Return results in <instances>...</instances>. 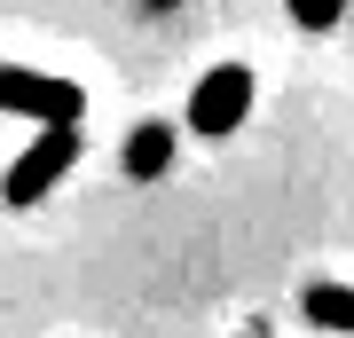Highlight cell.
Listing matches in <instances>:
<instances>
[{
    "mask_svg": "<svg viewBox=\"0 0 354 338\" xmlns=\"http://www.w3.org/2000/svg\"><path fill=\"white\" fill-rule=\"evenodd\" d=\"M252 63H213V71L189 87V126L197 134H236L244 111H252Z\"/></svg>",
    "mask_w": 354,
    "mask_h": 338,
    "instance_id": "cell-3",
    "label": "cell"
},
{
    "mask_svg": "<svg viewBox=\"0 0 354 338\" xmlns=\"http://www.w3.org/2000/svg\"><path fill=\"white\" fill-rule=\"evenodd\" d=\"M339 16H346V0H291V24L299 32H330Z\"/></svg>",
    "mask_w": 354,
    "mask_h": 338,
    "instance_id": "cell-6",
    "label": "cell"
},
{
    "mask_svg": "<svg viewBox=\"0 0 354 338\" xmlns=\"http://www.w3.org/2000/svg\"><path fill=\"white\" fill-rule=\"evenodd\" d=\"M165 165H174V126H134V134H127V173L134 181H158Z\"/></svg>",
    "mask_w": 354,
    "mask_h": 338,
    "instance_id": "cell-4",
    "label": "cell"
},
{
    "mask_svg": "<svg viewBox=\"0 0 354 338\" xmlns=\"http://www.w3.org/2000/svg\"><path fill=\"white\" fill-rule=\"evenodd\" d=\"M307 323L354 330V291H346V283H307Z\"/></svg>",
    "mask_w": 354,
    "mask_h": 338,
    "instance_id": "cell-5",
    "label": "cell"
},
{
    "mask_svg": "<svg viewBox=\"0 0 354 338\" xmlns=\"http://www.w3.org/2000/svg\"><path fill=\"white\" fill-rule=\"evenodd\" d=\"M0 111H16V118H39V126H64L87 111V95L71 87V79H55V71H24V63H0Z\"/></svg>",
    "mask_w": 354,
    "mask_h": 338,
    "instance_id": "cell-2",
    "label": "cell"
},
{
    "mask_svg": "<svg viewBox=\"0 0 354 338\" xmlns=\"http://www.w3.org/2000/svg\"><path fill=\"white\" fill-rule=\"evenodd\" d=\"M79 150H87V142H79V118L39 126V134H32V150L16 158L8 173H0V197H8V205H39V197H48V189L79 165Z\"/></svg>",
    "mask_w": 354,
    "mask_h": 338,
    "instance_id": "cell-1",
    "label": "cell"
}]
</instances>
